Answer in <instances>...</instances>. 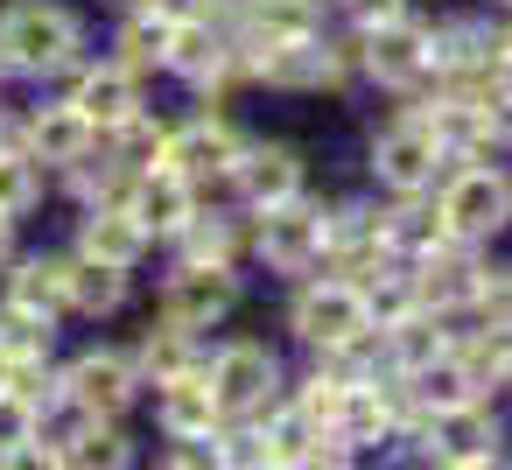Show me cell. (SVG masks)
Listing matches in <instances>:
<instances>
[{"instance_id": "15", "label": "cell", "mask_w": 512, "mask_h": 470, "mask_svg": "<svg viewBox=\"0 0 512 470\" xmlns=\"http://www.w3.org/2000/svg\"><path fill=\"white\" fill-rule=\"evenodd\" d=\"M127 211H134L148 232H183V225L197 218V211H190V176H176L169 162H162V169H148V176L134 183Z\"/></svg>"}, {"instance_id": "29", "label": "cell", "mask_w": 512, "mask_h": 470, "mask_svg": "<svg viewBox=\"0 0 512 470\" xmlns=\"http://www.w3.org/2000/svg\"><path fill=\"white\" fill-rule=\"evenodd\" d=\"M141 365L155 372V386H162V379H176V372H197V365H190V330H176V323H169V330H155V337L141 344Z\"/></svg>"}, {"instance_id": "5", "label": "cell", "mask_w": 512, "mask_h": 470, "mask_svg": "<svg viewBox=\"0 0 512 470\" xmlns=\"http://www.w3.org/2000/svg\"><path fill=\"white\" fill-rule=\"evenodd\" d=\"M232 274H225V260H190L169 288H162V323H176V330H211L225 309H232Z\"/></svg>"}, {"instance_id": "23", "label": "cell", "mask_w": 512, "mask_h": 470, "mask_svg": "<svg viewBox=\"0 0 512 470\" xmlns=\"http://www.w3.org/2000/svg\"><path fill=\"white\" fill-rule=\"evenodd\" d=\"M64 288H71V302L85 309V316H106V309H120V295H127V281H120V267H106V260H78V267H64Z\"/></svg>"}, {"instance_id": "30", "label": "cell", "mask_w": 512, "mask_h": 470, "mask_svg": "<svg viewBox=\"0 0 512 470\" xmlns=\"http://www.w3.org/2000/svg\"><path fill=\"white\" fill-rule=\"evenodd\" d=\"M22 442H36V407H29V393L0 386V456H29Z\"/></svg>"}, {"instance_id": "20", "label": "cell", "mask_w": 512, "mask_h": 470, "mask_svg": "<svg viewBox=\"0 0 512 470\" xmlns=\"http://www.w3.org/2000/svg\"><path fill=\"white\" fill-rule=\"evenodd\" d=\"M421 302H435V309H449V302H477V288H484V274H477V260L470 253H421Z\"/></svg>"}, {"instance_id": "24", "label": "cell", "mask_w": 512, "mask_h": 470, "mask_svg": "<svg viewBox=\"0 0 512 470\" xmlns=\"http://www.w3.org/2000/svg\"><path fill=\"white\" fill-rule=\"evenodd\" d=\"M386 344H393V365L400 372H421V365H435V358H449V344H442V330L428 323V316H393L386 323Z\"/></svg>"}, {"instance_id": "19", "label": "cell", "mask_w": 512, "mask_h": 470, "mask_svg": "<svg viewBox=\"0 0 512 470\" xmlns=\"http://www.w3.org/2000/svg\"><path fill=\"white\" fill-rule=\"evenodd\" d=\"M141 246H148V225L134 218V211H92L85 218V253L92 260H106V267H134L141 260Z\"/></svg>"}, {"instance_id": "8", "label": "cell", "mask_w": 512, "mask_h": 470, "mask_svg": "<svg viewBox=\"0 0 512 470\" xmlns=\"http://www.w3.org/2000/svg\"><path fill=\"white\" fill-rule=\"evenodd\" d=\"M274 351L267 344H225L218 365H211V386H218V407L225 414H260L274 400Z\"/></svg>"}, {"instance_id": "35", "label": "cell", "mask_w": 512, "mask_h": 470, "mask_svg": "<svg viewBox=\"0 0 512 470\" xmlns=\"http://www.w3.org/2000/svg\"><path fill=\"white\" fill-rule=\"evenodd\" d=\"M8 225H15V218H8V211H0V260H8Z\"/></svg>"}, {"instance_id": "3", "label": "cell", "mask_w": 512, "mask_h": 470, "mask_svg": "<svg viewBox=\"0 0 512 470\" xmlns=\"http://www.w3.org/2000/svg\"><path fill=\"white\" fill-rule=\"evenodd\" d=\"M442 225L449 239H491L512 225V176L505 169H463L442 190Z\"/></svg>"}, {"instance_id": "22", "label": "cell", "mask_w": 512, "mask_h": 470, "mask_svg": "<svg viewBox=\"0 0 512 470\" xmlns=\"http://www.w3.org/2000/svg\"><path fill=\"white\" fill-rule=\"evenodd\" d=\"M169 43H176V15H162V8H141V15L120 29V64H127V71L169 64Z\"/></svg>"}, {"instance_id": "21", "label": "cell", "mask_w": 512, "mask_h": 470, "mask_svg": "<svg viewBox=\"0 0 512 470\" xmlns=\"http://www.w3.org/2000/svg\"><path fill=\"white\" fill-rule=\"evenodd\" d=\"M225 64H232V50L204 29V22H176V43H169V71H183V78H197V85H211V78H225Z\"/></svg>"}, {"instance_id": "18", "label": "cell", "mask_w": 512, "mask_h": 470, "mask_svg": "<svg viewBox=\"0 0 512 470\" xmlns=\"http://www.w3.org/2000/svg\"><path fill=\"white\" fill-rule=\"evenodd\" d=\"M92 120L78 113V106H50V113H36V127H29V148H36V162H85V148H92Z\"/></svg>"}, {"instance_id": "2", "label": "cell", "mask_w": 512, "mask_h": 470, "mask_svg": "<svg viewBox=\"0 0 512 470\" xmlns=\"http://www.w3.org/2000/svg\"><path fill=\"white\" fill-rule=\"evenodd\" d=\"M365 330H372L365 288L323 281V288H302V295H295V337H309V344H323V351H351Z\"/></svg>"}, {"instance_id": "4", "label": "cell", "mask_w": 512, "mask_h": 470, "mask_svg": "<svg viewBox=\"0 0 512 470\" xmlns=\"http://www.w3.org/2000/svg\"><path fill=\"white\" fill-rule=\"evenodd\" d=\"M323 246H330V218H323L316 204L288 197V204H267V211H260V253H267L281 274L316 267V260H323Z\"/></svg>"}, {"instance_id": "1", "label": "cell", "mask_w": 512, "mask_h": 470, "mask_svg": "<svg viewBox=\"0 0 512 470\" xmlns=\"http://www.w3.org/2000/svg\"><path fill=\"white\" fill-rule=\"evenodd\" d=\"M78 50H85V36L57 0H22V8H8V22H0V57L15 71H29V78L71 71Z\"/></svg>"}, {"instance_id": "6", "label": "cell", "mask_w": 512, "mask_h": 470, "mask_svg": "<svg viewBox=\"0 0 512 470\" xmlns=\"http://www.w3.org/2000/svg\"><path fill=\"white\" fill-rule=\"evenodd\" d=\"M253 71H260L267 85H281V92H309V85H337V78H344L337 50L316 43V36H260Z\"/></svg>"}, {"instance_id": "27", "label": "cell", "mask_w": 512, "mask_h": 470, "mask_svg": "<svg viewBox=\"0 0 512 470\" xmlns=\"http://www.w3.org/2000/svg\"><path fill=\"white\" fill-rule=\"evenodd\" d=\"M253 36H309L316 29V0H246Z\"/></svg>"}, {"instance_id": "10", "label": "cell", "mask_w": 512, "mask_h": 470, "mask_svg": "<svg viewBox=\"0 0 512 470\" xmlns=\"http://www.w3.org/2000/svg\"><path fill=\"white\" fill-rule=\"evenodd\" d=\"M428 456H442V463H491V456H498V421H491L484 407H470V400L435 407V421H428Z\"/></svg>"}, {"instance_id": "31", "label": "cell", "mask_w": 512, "mask_h": 470, "mask_svg": "<svg viewBox=\"0 0 512 470\" xmlns=\"http://www.w3.org/2000/svg\"><path fill=\"white\" fill-rule=\"evenodd\" d=\"M113 134H120V155H127L134 169H155V162L169 155V134H162V127H148L141 113H134L127 127H113Z\"/></svg>"}, {"instance_id": "11", "label": "cell", "mask_w": 512, "mask_h": 470, "mask_svg": "<svg viewBox=\"0 0 512 470\" xmlns=\"http://www.w3.org/2000/svg\"><path fill=\"white\" fill-rule=\"evenodd\" d=\"M239 155H246V148H239V134H232L225 120H190V127L169 134V155H162V162H169L176 176L197 183V176H225V169H239Z\"/></svg>"}, {"instance_id": "26", "label": "cell", "mask_w": 512, "mask_h": 470, "mask_svg": "<svg viewBox=\"0 0 512 470\" xmlns=\"http://www.w3.org/2000/svg\"><path fill=\"white\" fill-rule=\"evenodd\" d=\"M8 302H22V309H36V316H57V309L71 302L64 267H57V260H29V267L15 274V295H8Z\"/></svg>"}, {"instance_id": "7", "label": "cell", "mask_w": 512, "mask_h": 470, "mask_svg": "<svg viewBox=\"0 0 512 470\" xmlns=\"http://www.w3.org/2000/svg\"><path fill=\"white\" fill-rule=\"evenodd\" d=\"M428 64H435V36H428L421 22H407V15L372 22V36H365V71H372L379 85H414Z\"/></svg>"}, {"instance_id": "17", "label": "cell", "mask_w": 512, "mask_h": 470, "mask_svg": "<svg viewBox=\"0 0 512 470\" xmlns=\"http://www.w3.org/2000/svg\"><path fill=\"white\" fill-rule=\"evenodd\" d=\"M239 190H246L260 211L302 197V162H295V148H253V155H239Z\"/></svg>"}, {"instance_id": "25", "label": "cell", "mask_w": 512, "mask_h": 470, "mask_svg": "<svg viewBox=\"0 0 512 470\" xmlns=\"http://www.w3.org/2000/svg\"><path fill=\"white\" fill-rule=\"evenodd\" d=\"M393 428V400L379 386H344V407H337V435L344 442H379Z\"/></svg>"}, {"instance_id": "16", "label": "cell", "mask_w": 512, "mask_h": 470, "mask_svg": "<svg viewBox=\"0 0 512 470\" xmlns=\"http://www.w3.org/2000/svg\"><path fill=\"white\" fill-rule=\"evenodd\" d=\"M421 127L442 141V155H477V148L498 134L491 106H484V99H470V92H463V99H442L435 113H421Z\"/></svg>"}, {"instance_id": "9", "label": "cell", "mask_w": 512, "mask_h": 470, "mask_svg": "<svg viewBox=\"0 0 512 470\" xmlns=\"http://www.w3.org/2000/svg\"><path fill=\"white\" fill-rule=\"evenodd\" d=\"M64 400L78 414H120L134 400V365L113 358V351H85L71 372H64Z\"/></svg>"}, {"instance_id": "12", "label": "cell", "mask_w": 512, "mask_h": 470, "mask_svg": "<svg viewBox=\"0 0 512 470\" xmlns=\"http://www.w3.org/2000/svg\"><path fill=\"white\" fill-rule=\"evenodd\" d=\"M435 162H442V141L421 127V120H407V127H393V134H379V148H372V169L393 183V190H421V183H435Z\"/></svg>"}, {"instance_id": "34", "label": "cell", "mask_w": 512, "mask_h": 470, "mask_svg": "<svg viewBox=\"0 0 512 470\" xmlns=\"http://www.w3.org/2000/svg\"><path fill=\"white\" fill-rule=\"evenodd\" d=\"M57 463H127V442H120V435H99V428H92V435L64 442V456H57Z\"/></svg>"}, {"instance_id": "33", "label": "cell", "mask_w": 512, "mask_h": 470, "mask_svg": "<svg viewBox=\"0 0 512 470\" xmlns=\"http://www.w3.org/2000/svg\"><path fill=\"white\" fill-rule=\"evenodd\" d=\"M183 246H190V260H225V253H232V225H225V218H211V225L190 218V225H183Z\"/></svg>"}, {"instance_id": "13", "label": "cell", "mask_w": 512, "mask_h": 470, "mask_svg": "<svg viewBox=\"0 0 512 470\" xmlns=\"http://www.w3.org/2000/svg\"><path fill=\"white\" fill-rule=\"evenodd\" d=\"M218 421H225V407H218V386H211L204 372L162 379V428H169L176 442H211Z\"/></svg>"}, {"instance_id": "32", "label": "cell", "mask_w": 512, "mask_h": 470, "mask_svg": "<svg viewBox=\"0 0 512 470\" xmlns=\"http://www.w3.org/2000/svg\"><path fill=\"white\" fill-rule=\"evenodd\" d=\"M36 204V169H29V155H0V211H29Z\"/></svg>"}, {"instance_id": "28", "label": "cell", "mask_w": 512, "mask_h": 470, "mask_svg": "<svg viewBox=\"0 0 512 470\" xmlns=\"http://www.w3.org/2000/svg\"><path fill=\"white\" fill-rule=\"evenodd\" d=\"M442 239H449L442 211H421V204H407V211H393V218H386V246H407V253H435Z\"/></svg>"}, {"instance_id": "14", "label": "cell", "mask_w": 512, "mask_h": 470, "mask_svg": "<svg viewBox=\"0 0 512 470\" xmlns=\"http://www.w3.org/2000/svg\"><path fill=\"white\" fill-rule=\"evenodd\" d=\"M71 106L92 120V127H127L134 113H141V92H134V71L127 64H106V71H85L78 78V92H71Z\"/></svg>"}]
</instances>
